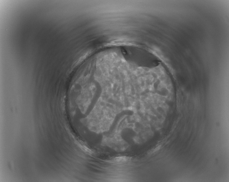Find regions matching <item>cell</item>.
<instances>
[{"instance_id": "cell-1", "label": "cell", "mask_w": 229, "mask_h": 182, "mask_svg": "<svg viewBox=\"0 0 229 182\" xmlns=\"http://www.w3.org/2000/svg\"><path fill=\"white\" fill-rule=\"evenodd\" d=\"M129 160V158L126 157H117L113 159L114 162L117 163H122L125 162Z\"/></svg>"}]
</instances>
